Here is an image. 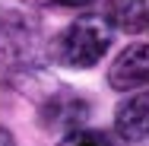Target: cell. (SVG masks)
<instances>
[{"label": "cell", "instance_id": "1", "mask_svg": "<svg viewBox=\"0 0 149 146\" xmlns=\"http://www.w3.org/2000/svg\"><path fill=\"white\" fill-rule=\"evenodd\" d=\"M111 45V32L108 26L98 19V16H79L73 19L67 29H60L51 45H48V54L54 64L60 67H73V70H89L98 60L105 57Z\"/></svg>", "mask_w": 149, "mask_h": 146}, {"label": "cell", "instance_id": "2", "mask_svg": "<svg viewBox=\"0 0 149 146\" xmlns=\"http://www.w3.org/2000/svg\"><path fill=\"white\" fill-rule=\"evenodd\" d=\"M89 111L92 108L83 95L70 92V89H60L41 108V127L45 130H57V133H73V130H83Z\"/></svg>", "mask_w": 149, "mask_h": 146}, {"label": "cell", "instance_id": "3", "mask_svg": "<svg viewBox=\"0 0 149 146\" xmlns=\"http://www.w3.org/2000/svg\"><path fill=\"white\" fill-rule=\"evenodd\" d=\"M108 83L118 92H130V89H143L149 83V51L146 45H130L118 54V60L108 70Z\"/></svg>", "mask_w": 149, "mask_h": 146}, {"label": "cell", "instance_id": "4", "mask_svg": "<svg viewBox=\"0 0 149 146\" xmlns=\"http://www.w3.org/2000/svg\"><path fill=\"white\" fill-rule=\"evenodd\" d=\"M114 130L130 143H143L146 140V130H149V95L146 92H136V95H130L127 102L118 105Z\"/></svg>", "mask_w": 149, "mask_h": 146}, {"label": "cell", "instance_id": "5", "mask_svg": "<svg viewBox=\"0 0 149 146\" xmlns=\"http://www.w3.org/2000/svg\"><path fill=\"white\" fill-rule=\"evenodd\" d=\"M146 13H149L146 0H105L102 22H108L118 32H127V35H140L146 29Z\"/></svg>", "mask_w": 149, "mask_h": 146}, {"label": "cell", "instance_id": "6", "mask_svg": "<svg viewBox=\"0 0 149 146\" xmlns=\"http://www.w3.org/2000/svg\"><path fill=\"white\" fill-rule=\"evenodd\" d=\"M57 146H114V143H111V137L105 130H73Z\"/></svg>", "mask_w": 149, "mask_h": 146}, {"label": "cell", "instance_id": "7", "mask_svg": "<svg viewBox=\"0 0 149 146\" xmlns=\"http://www.w3.org/2000/svg\"><path fill=\"white\" fill-rule=\"evenodd\" d=\"M35 3H41V6H54V10H83V6H89L92 0H35Z\"/></svg>", "mask_w": 149, "mask_h": 146}, {"label": "cell", "instance_id": "8", "mask_svg": "<svg viewBox=\"0 0 149 146\" xmlns=\"http://www.w3.org/2000/svg\"><path fill=\"white\" fill-rule=\"evenodd\" d=\"M0 146H16V140H13V133L0 124Z\"/></svg>", "mask_w": 149, "mask_h": 146}]
</instances>
